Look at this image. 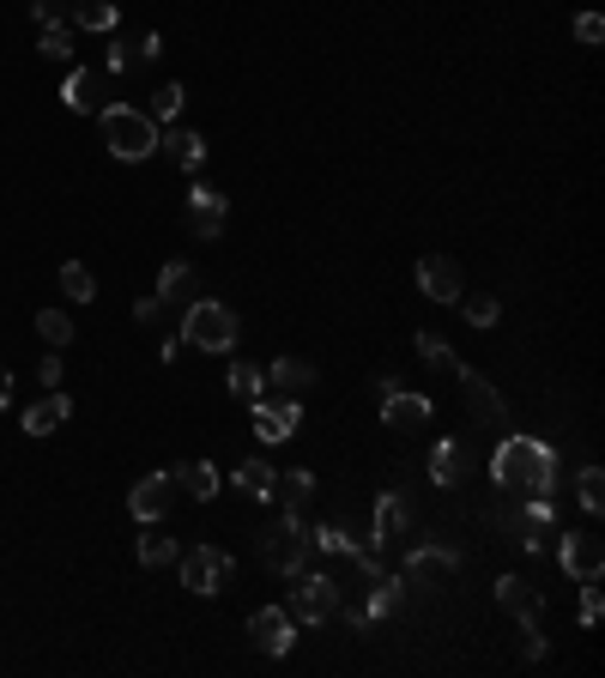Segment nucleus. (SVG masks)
<instances>
[{
  "instance_id": "obj_41",
  "label": "nucleus",
  "mask_w": 605,
  "mask_h": 678,
  "mask_svg": "<svg viewBox=\"0 0 605 678\" xmlns=\"http://www.w3.org/2000/svg\"><path fill=\"white\" fill-rule=\"evenodd\" d=\"M514 655H521V660H545V636H539V624H521V636H514Z\"/></svg>"
},
{
  "instance_id": "obj_13",
  "label": "nucleus",
  "mask_w": 605,
  "mask_h": 678,
  "mask_svg": "<svg viewBox=\"0 0 605 678\" xmlns=\"http://www.w3.org/2000/svg\"><path fill=\"white\" fill-rule=\"evenodd\" d=\"M430 418H436V400H430V394L394 388L388 400H382V425H388V430H424Z\"/></svg>"
},
{
  "instance_id": "obj_11",
  "label": "nucleus",
  "mask_w": 605,
  "mask_h": 678,
  "mask_svg": "<svg viewBox=\"0 0 605 678\" xmlns=\"http://www.w3.org/2000/svg\"><path fill=\"white\" fill-rule=\"evenodd\" d=\"M411 279H418V291H424L430 303H455L460 291H467V273H460V261H455V254H424V261H418V273H411Z\"/></svg>"
},
{
  "instance_id": "obj_36",
  "label": "nucleus",
  "mask_w": 605,
  "mask_h": 678,
  "mask_svg": "<svg viewBox=\"0 0 605 678\" xmlns=\"http://www.w3.org/2000/svg\"><path fill=\"white\" fill-rule=\"evenodd\" d=\"M575 497H582L587 515H599V509H605V472L599 467H582V472H575Z\"/></svg>"
},
{
  "instance_id": "obj_48",
  "label": "nucleus",
  "mask_w": 605,
  "mask_h": 678,
  "mask_svg": "<svg viewBox=\"0 0 605 678\" xmlns=\"http://www.w3.org/2000/svg\"><path fill=\"white\" fill-rule=\"evenodd\" d=\"M7 400H12V369L0 364V413H7Z\"/></svg>"
},
{
  "instance_id": "obj_35",
  "label": "nucleus",
  "mask_w": 605,
  "mask_h": 678,
  "mask_svg": "<svg viewBox=\"0 0 605 678\" xmlns=\"http://www.w3.org/2000/svg\"><path fill=\"white\" fill-rule=\"evenodd\" d=\"M61 291H67L73 303H92V298H97V279H92V267L67 261V267H61Z\"/></svg>"
},
{
  "instance_id": "obj_44",
  "label": "nucleus",
  "mask_w": 605,
  "mask_h": 678,
  "mask_svg": "<svg viewBox=\"0 0 605 678\" xmlns=\"http://www.w3.org/2000/svg\"><path fill=\"white\" fill-rule=\"evenodd\" d=\"M599 612H605V599H599V582H582V624L594 630L599 624Z\"/></svg>"
},
{
  "instance_id": "obj_38",
  "label": "nucleus",
  "mask_w": 605,
  "mask_h": 678,
  "mask_svg": "<svg viewBox=\"0 0 605 678\" xmlns=\"http://www.w3.org/2000/svg\"><path fill=\"white\" fill-rule=\"evenodd\" d=\"M225 388L237 394V400H254V394L267 388V376H261V364H230V376H225Z\"/></svg>"
},
{
  "instance_id": "obj_37",
  "label": "nucleus",
  "mask_w": 605,
  "mask_h": 678,
  "mask_svg": "<svg viewBox=\"0 0 605 678\" xmlns=\"http://www.w3.org/2000/svg\"><path fill=\"white\" fill-rule=\"evenodd\" d=\"M36 55L43 61H73V24H49V31L36 36Z\"/></svg>"
},
{
  "instance_id": "obj_29",
  "label": "nucleus",
  "mask_w": 605,
  "mask_h": 678,
  "mask_svg": "<svg viewBox=\"0 0 605 678\" xmlns=\"http://www.w3.org/2000/svg\"><path fill=\"white\" fill-rule=\"evenodd\" d=\"M418 357L430 369H442V376H460V357H455V345H448L442 334H418Z\"/></svg>"
},
{
  "instance_id": "obj_47",
  "label": "nucleus",
  "mask_w": 605,
  "mask_h": 678,
  "mask_svg": "<svg viewBox=\"0 0 605 678\" xmlns=\"http://www.w3.org/2000/svg\"><path fill=\"white\" fill-rule=\"evenodd\" d=\"M158 55H164V36L146 31V36H139V61H158Z\"/></svg>"
},
{
  "instance_id": "obj_15",
  "label": "nucleus",
  "mask_w": 605,
  "mask_h": 678,
  "mask_svg": "<svg viewBox=\"0 0 605 678\" xmlns=\"http://www.w3.org/2000/svg\"><path fill=\"white\" fill-rule=\"evenodd\" d=\"M188 225H195L200 242H218V237H225V195L206 188V182H195V195H188Z\"/></svg>"
},
{
  "instance_id": "obj_30",
  "label": "nucleus",
  "mask_w": 605,
  "mask_h": 678,
  "mask_svg": "<svg viewBox=\"0 0 605 678\" xmlns=\"http://www.w3.org/2000/svg\"><path fill=\"white\" fill-rule=\"evenodd\" d=\"M455 303H460V315H467V322H472V327H491V322H497V315H503V303H497V298H491V291H460V298H455Z\"/></svg>"
},
{
  "instance_id": "obj_2",
  "label": "nucleus",
  "mask_w": 605,
  "mask_h": 678,
  "mask_svg": "<svg viewBox=\"0 0 605 678\" xmlns=\"http://www.w3.org/2000/svg\"><path fill=\"white\" fill-rule=\"evenodd\" d=\"M97 127H103V146H109V158L122 164H139L158 152V122H152L146 109L134 104H103L97 109Z\"/></svg>"
},
{
  "instance_id": "obj_21",
  "label": "nucleus",
  "mask_w": 605,
  "mask_h": 678,
  "mask_svg": "<svg viewBox=\"0 0 605 678\" xmlns=\"http://www.w3.org/2000/svg\"><path fill=\"white\" fill-rule=\"evenodd\" d=\"M261 376H267V388H279L285 400H298V394L315 388V364H303V357H279V364L261 369Z\"/></svg>"
},
{
  "instance_id": "obj_39",
  "label": "nucleus",
  "mask_w": 605,
  "mask_h": 678,
  "mask_svg": "<svg viewBox=\"0 0 605 678\" xmlns=\"http://www.w3.org/2000/svg\"><path fill=\"white\" fill-rule=\"evenodd\" d=\"M309 540H315V552H327V557H352L357 552V540L345 528H315Z\"/></svg>"
},
{
  "instance_id": "obj_4",
  "label": "nucleus",
  "mask_w": 605,
  "mask_h": 678,
  "mask_svg": "<svg viewBox=\"0 0 605 678\" xmlns=\"http://www.w3.org/2000/svg\"><path fill=\"white\" fill-rule=\"evenodd\" d=\"M176 340L200 345V352H230V345H237V315H230L225 303H212V298H195L182 310V334Z\"/></svg>"
},
{
  "instance_id": "obj_10",
  "label": "nucleus",
  "mask_w": 605,
  "mask_h": 678,
  "mask_svg": "<svg viewBox=\"0 0 605 678\" xmlns=\"http://www.w3.org/2000/svg\"><path fill=\"white\" fill-rule=\"evenodd\" d=\"M455 570H460V552H455V545H411L400 582H406V587H436V582H448Z\"/></svg>"
},
{
  "instance_id": "obj_42",
  "label": "nucleus",
  "mask_w": 605,
  "mask_h": 678,
  "mask_svg": "<svg viewBox=\"0 0 605 678\" xmlns=\"http://www.w3.org/2000/svg\"><path fill=\"white\" fill-rule=\"evenodd\" d=\"M164 315H170V303H164L158 291H152V298H139V303H134V322H139V327H158Z\"/></svg>"
},
{
  "instance_id": "obj_9",
  "label": "nucleus",
  "mask_w": 605,
  "mask_h": 678,
  "mask_svg": "<svg viewBox=\"0 0 605 678\" xmlns=\"http://www.w3.org/2000/svg\"><path fill=\"white\" fill-rule=\"evenodd\" d=\"M455 382H460V400H467V413L479 418L484 430H509V413H503V394H497L491 382L479 376V369H467V364H460V376H455Z\"/></svg>"
},
{
  "instance_id": "obj_5",
  "label": "nucleus",
  "mask_w": 605,
  "mask_h": 678,
  "mask_svg": "<svg viewBox=\"0 0 605 678\" xmlns=\"http://www.w3.org/2000/svg\"><path fill=\"white\" fill-rule=\"evenodd\" d=\"M340 606H345V594H340L333 575H321V570H298V575H291V618L327 624V618H340Z\"/></svg>"
},
{
  "instance_id": "obj_8",
  "label": "nucleus",
  "mask_w": 605,
  "mask_h": 678,
  "mask_svg": "<svg viewBox=\"0 0 605 678\" xmlns=\"http://www.w3.org/2000/svg\"><path fill=\"white\" fill-rule=\"evenodd\" d=\"M249 643L261 648V655H291L298 648V618H291V606H261L249 618Z\"/></svg>"
},
{
  "instance_id": "obj_20",
  "label": "nucleus",
  "mask_w": 605,
  "mask_h": 678,
  "mask_svg": "<svg viewBox=\"0 0 605 678\" xmlns=\"http://www.w3.org/2000/svg\"><path fill=\"white\" fill-rule=\"evenodd\" d=\"M158 152L170 164H182V170H200L206 164V139L195 134V127H182V122H170V134H158Z\"/></svg>"
},
{
  "instance_id": "obj_3",
  "label": "nucleus",
  "mask_w": 605,
  "mask_h": 678,
  "mask_svg": "<svg viewBox=\"0 0 605 678\" xmlns=\"http://www.w3.org/2000/svg\"><path fill=\"white\" fill-rule=\"evenodd\" d=\"M309 552H315V540H309L303 515L298 509H279L273 528L261 533V564L279 575H298V570H309Z\"/></svg>"
},
{
  "instance_id": "obj_45",
  "label": "nucleus",
  "mask_w": 605,
  "mask_h": 678,
  "mask_svg": "<svg viewBox=\"0 0 605 678\" xmlns=\"http://www.w3.org/2000/svg\"><path fill=\"white\" fill-rule=\"evenodd\" d=\"M36 382H43V388H61V357H55V352L36 364Z\"/></svg>"
},
{
  "instance_id": "obj_46",
  "label": "nucleus",
  "mask_w": 605,
  "mask_h": 678,
  "mask_svg": "<svg viewBox=\"0 0 605 678\" xmlns=\"http://www.w3.org/2000/svg\"><path fill=\"white\" fill-rule=\"evenodd\" d=\"M127 67V43H109L103 49V73H122Z\"/></svg>"
},
{
  "instance_id": "obj_17",
  "label": "nucleus",
  "mask_w": 605,
  "mask_h": 678,
  "mask_svg": "<svg viewBox=\"0 0 605 678\" xmlns=\"http://www.w3.org/2000/svg\"><path fill=\"white\" fill-rule=\"evenodd\" d=\"M406 528H411V503H406V491H388V497H376V533H369V552H382V545H394Z\"/></svg>"
},
{
  "instance_id": "obj_26",
  "label": "nucleus",
  "mask_w": 605,
  "mask_h": 678,
  "mask_svg": "<svg viewBox=\"0 0 605 678\" xmlns=\"http://www.w3.org/2000/svg\"><path fill=\"white\" fill-rule=\"evenodd\" d=\"M309 497H315V472H309V467H291V472H279V479H273V503L279 509H303Z\"/></svg>"
},
{
  "instance_id": "obj_7",
  "label": "nucleus",
  "mask_w": 605,
  "mask_h": 678,
  "mask_svg": "<svg viewBox=\"0 0 605 678\" xmlns=\"http://www.w3.org/2000/svg\"><path fill=\"white\" fill-rule=\"evenodd\" d=\"M176 503V472H146V479L127 491V515L139 521V528H158L164 515H170Z\"/></svg>"
},
{
  "instance_id": "obj_16",
  "label": "nucleus",
  "mask_w": 605,
  "mask_h": 678,
  "mask_svg": "<svg viewBox=\"0 0 605 678\" xmlns=\"http://www.w3.org/2000/svg\"><path fill=\"white\" fill-rule=\"evenodd\" d=\"M497 606H503L514 624H539V612H545V594H539L533 582H521V575H503V582H497Z\"/></svg>"
},
{
  "instance_id": "obj_14",
  "label": "nucleus",
  "mask_w": 605,
  "mask_h": 678,
  "mask_svg": "<svg viewBox=\"0 0 605 678\" xmlns=\"http://www.w3.org/2000/svg\"><path fill=\"white\" fill-rule=\"evenodd\" d=\"M103 97H109V73L103 67H80V73H67V85H61V104H67L73 115L103 109Z\"/></svg>"
},
{
  "instance_id": "obj_33",
  "label": "nucleus",
  "mask_w": 605,
  "mask_h": 678,
  "mask_svg": "<svg viewBox=\"0 0 605 678\" xmlns=\"http://www.w3.org/2000/svg\"><path fill=\"white\" fill-rule=\"evenodd\" d=\"M36 334L61 352V345H73V315L67 310H36Z\"/></svg>"
},
{
  "instance_id": "obj_31",
  "label": "nucleus",
  "mask_w": 605,
  "mask_h": 678,
  "mask_svg": "<svg viewBox=\"0 0 605 678\" xmlns=\"http://www.w3.org/2000/svg\"><path fill=\"white\" fill-rule=\"evenodd\" d=\"M182 104H188V92H182V85H158V92H152V104H146V115H152V122H176V115H182Z\"/></svg>"
},
{
  "instance_id": "obj_22",
  "label": "nucleus",
  "mask_w": 605,
  "mask_h": 678,
  "mask_svg": "<svg viewBox=\"0 0 605 678\" xmlns=\"http://www.w3.org/2000/svg\"><path fill=\"white\" fill-rule=\"evenodd\" d=\"M158 298L170 303V310H188V303L200 298V273H195L188 261H170V267L158 273Z\"/></svg>"
},
{
  "instance_id": "obj_1",
  "label": "nucleus",
  "mask_w": 605,
  "mask_h": 678,
  "mask_svg": "<svg viewBox=\"0 0 605 678\" xmlns=\"http://www.w3.org/2000/svg\"><path fill=\"white\" fill-rule=\"evenodd\" d=\"M491 479L521 497H557V455L539 437H503L491 455Z\"/></svg>"
},
{
  "instance_id": "obj_12",
  "label": "nucleus",
  "mask_w": 605,
  "mask_h": 678,
  "mask_svg": "<svg viewBox=\"0 0 605 678\" xmlns=\"http://www.w3.org/2000/svg\"><path fill=\"white\" fill-rule=\"evenodd\" d=\"M557 564L570 570V582H599V570H605L599 533H563V540H557Z\"/></svg>"
},
{
  "instance_id": "obj_43",
  "label": "nucleus",
  "mask_w": 605,
  "mask_h": 678,
  "mask_svg": "<svg viewBox=\"0 0 605 678\" xmlns=\"http://www.w3.org/2000/svg\"><path fill=\"white\" fill-rule=\"evenodd\" d=\"M575 43H587V49L605 43V19H599V12H582V19H575Z\"/></svg>"
},
{
  "instance_id": "obj_28",
  "label": "nucleus",
  "mask_w": 605,
  "mask_h": 678,
  "mask_svg": "<svg viewBox=\"0 0 605 678\" xmlns=\"http://www.w3.org/2000/svg\"><path fill=\"white\" fill-rule=\"evenodd\" d=\"M491 528H497V540H514V528H521V491H503V484H497Z\"/></svg>"
},
{
  "instance_id": "obj_34",
  "label": "nucleus",
  "mask_w": 605,
  "mask_h": 678,
  "mask_svg": "<svg viewBox=\"0 0 605 678\" xmlns=\"http://www.w3.org/2000/svg\"><path fill=\"white\" fill-rule=\"evenodd\" d=\"M139 564H146V570L176 564V540H170V533H139Z\"/></svg>"
},
{
  "instance_id": "obj_32",
  "label": "nucleus",
  "mask_w": 605,
  "mask_h": 678,
  "mask_svg": "<svg viewBox=\"0 0 605 678\" xmlns=\"http://www.w3.org/2000/svg\"><path fill=\"white\" fill-rule=\"evenodd\" d=\"M273 479H279V472L267 467V460H242V467H237V484H242L249 497H261V503L273 497Z\"/></svg>"
},
{
  "instance_id": "obj_18",
  "label": "nucleus",
  "mask_w": 605,
  "mask_h": 678,
  "mask_svg": "<svg viewBox=\"0 0 605 678\" xmlns=\"http://www.w3.org/2000/svg\"><path fill=\"white\" fill-rule=\"evenodd\" d=\"M73 418V400L61 388H49L36 406H24V437H49V430H61Z\"/></svg>"
},
{
  "instance_id": "obj_23",
  "label": "nucleus",
  "mask_w": 605,
  "mask_h": 678,
  "mask_svg": "<svg viewBox=\"0 0 605 678\" xmlns=\"http://www.w3.org/2000/svg\"><path fill=\"white\" fill-rule=\"evenodd\" d=\"M430 484H442V491H460V484H467V449H460V442H436L430 449Z\"/></svg>"
},
{
  "instance_id": "obj_25",
  "label": "nucleus",
  "mask_w": 605,
  "mask_h": 678,
  "mask_svg": "<svg viewBox=\"0 0 605 678\" xmlns=\"http://www.w3.org/2000/svg\"><path fill=\"white\" fill-rule=\"evenodd\" d=\"M400 606H406V582H400V575H382V570H376V582H369V599H364L369 624H376V618H394Z\"/></svg>"
},
{
  "instance_id": "obj_27",
  "label": "nucleus",
  "mask_w": 605,
  "mask_h": 678,
  "mask_svg": "<svg viewBox=\"0 0 605 678\" xmlns=\"http://www.w3.org/2000/svg\"><path fill=\"white\" fill-rule=\"evenodd\" d=\"M115 0H73V12H67V24L73 31H115Z\"/></svg>"
},
{
  "instance_id": "obj_19",
  "label": "nucleus",
  "mask_w": 605,
  "mask_h": 678,
  "mask_svg": "<svg viewBox=\"0 0 605 678\" xmlns=\"http://www.w3.org/2000/svg\"><path fill=\"white\" fill-rule=\"evenodd\" d=\"M303 425V406L298 400H279V406H254V437L261 442H291V430Z\"/></svg>"
},
{
  "instance_id": "obj_24",
  "label": "nucleus",
  "mask_w": 605,
  "mask_h": 678,
  "mask_svg": "<svg viewBox=\"0 0 605 678\" xmlns=\"http://www.w3.org/2000/svg\"><path fill=\"white\" fill-rule=\"evenodd\" d=\"M176 491L195 497V503H212L218 497V467L212 460H182V467H176Z\"/></svg>"
},
{
  "instance_id": "obj_6",
  "label": "nucleus",
  "mask_w": 605,
  "mask_h": 678,
  "mask_svg": "<svg viewBox=\"0 0 605 678\" xmlns=\"http://www.w3.org/2000/svg\"><path fill=\"white\" fill-rule=\"evenodd\" d=\"M176 557H182V587L188 594H218V587H230V575H237L230 552H218V545H195V552H176Z\"/></svg>"
},
{
  "instance_id": "obj_40",
  "label": "nucleus",
  "mask_w": 605,
  "mask_h": 678,
  "mask_svg": "<svg viewBox=\"0 0 605 678\" xmlns=\"http://www.w3.org/2000/svg\"><path fill=\"white\" fill-rule=\"evenodd\" d=\"M67 12H73V0H31V19L43 24V31L49 24H67Z\"/></svg>"
}]
</instances>
